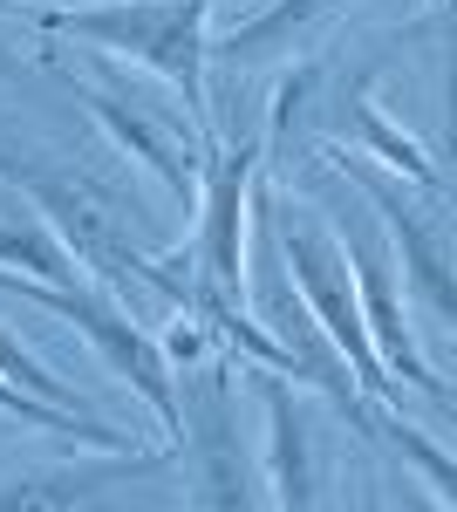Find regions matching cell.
Masks as SVG:
<instances>
[{"mask_svg": "<svg viewBox=\"0 0 457 512\" xmlns=\"http://www.w3.org/2000/svg\"><path fill=\"white\" fill-rule=\"evenodd\" d=\"M253 7H260V0H253Z\"/></svg>", "mask_w": 457, "mask_h": 512, "instance_id": "ffe728a7", "label": "cell"}, {"mask_svg": "<svg viewBox=\"0 0 457 512\" xmlns=\"http://www.w3.org/2000/svg\"><path fill=\"white\" fill-rule=\"evenodd\" d=\"M260 383V410H267V499L273 512H314L321 499V465H314V437H307V410L294 396V376L280 369H253Z\"/></svg>", "mask_w": 457, "mask_h": 512, "instance_id": "ba28073f", "label": "cell"}, {"mask_svg": "<svg viewBox=\"0 0 457 512\" xmlns=\"http://www.w3.org/2000/svg\"><path fill=\"white\" fill-rule=\"evenodd\" d=\"M348 267H355V294H362V321H369V342H376L382 369L396 383H410L417 396H430L437 410L451 403V383L423 362L417 328H410V308H403V287H396V253L382 246L376 233H348Z\"/></svg>", "mask_w": 457, "mask_h": 512, "instance_id": "8992f818", "label": "cell"}, {"mask_svg": "<svg viewBox=\"0 0 457 512\" xmlns=\"http://www.w3.org/2000/svg\"><path fill=\"white\" fill-rule=\"evenodd\" d=\"M0 376H7V383H21L28 396H41V403H62V410H82V396L69 390V383H62V376H55L48 362H35V355H28L21 342H14V335H7V328H0Z\"/></svg>", "mask_w": 457, "mask_h": 512, "instance_id": "9a60e30c", "label": "cell"}, {"mask_svg": "<svg viewBox=\"0 0 457 512\" xmlns=\"http://www.w3.org/2000/svg\"><path fill=\"white\" fill-rule=\"evenodd\" d=\"M0 274H28V280H48V287H82L89 280L82 260L62 246V233L41 219L35 205H7L0 212Z\"/></svg>", "mask_w": 457, "mask_h": 512, "instance_id": "7c38bea8", "label": "cell"}, {"mask_svg": "<svg viewBox=\"0 0 457 512\" xmlns=\"http://www.w3.org/2000/svg\"><path fill=\"white\" fill-rule=\"evenodd\" d=\"M164 458H178V451H110L103 465H76V472H48V478H21V485H0V512H62V506H76V499H96V492L123 485V478L157 472Z\"/></svg>", "mask_w": 457, "mask_h": 512, "instance_id": "8fae6325", "label": "cell"}, {"mask_svg": "<svg viewBox=\"0 0 457 512\" xmlns=\"http://www.w3.org/2000/svg\"><path fill=\"white\" fill-rule=\"evenodd\" d=\"M178 465L191 485V512H267V478L239 444V403H232V355L212 349L185 362L178 376Z\"/></svg>", "mask_w": 457, "mask_h": 512, "instance_id": "5b68a950", "label": "cell"}, {"mask_svg": "<svg viewBox=\"0 0 457 512\" xmlns=\"http://www.w3.org/2000/svg\"><path fill=\"white\" fill-rule=\"evenodd\" d=\"M355 512H382V478H362V499H355Z\"/></svg>", "mask_w": 457, "mask_h": 512, "instance_id": "e0dca14e", "label": "cell"}, {"mask_svg": "<svg viewBox=\"0 0 457 512\" xmlns=\"http://www.w3.org/2000/svg\"><path fill=\"white\" fill-rule=\"evenodd\" d=\"M41 35H76L103 55H123L157 82L185 96V117L198 144L219 130L212 123V0H82V7H35Z\"/></svg>", "mask_w": 457, "mask_h": 512, "instance_id": "7a4b0ae2", "label": "cell"}, {"mask_svg": "<svg viewBox=\"0 0 457 512\" xmlns=\"http://www.w3.org/2000/svg\"><path fill=\"white\" fill-rule=\"evenodd\" d=\"M0 178L62 233V246L82 260V274L96 280V287L144 280V287H157L171 308L191 301V280H178V260L137 239L144 233V212L123 205L116 192H103L96 178L62 171V164H48V158H21V151H7V144H0Z\"/></svg>", "mask_w": 457, "mask_h": 512, "instance_id": "6da1fadb", "label": "cell"}, {"mask_svg": "<svg viewBox=\"0 0 457 512\" xmlns=\"http://www.w3.org/2000/svg\"><path fill=\"white\" fill-rule=\"evenodd\" d=\"M0 410H7V417H21V424H41V431L76 437V444H96V451H137V437H123V431H110V424H96L89 410L41 403V396H28L21 383H7V376H0Z\"/></svg>", "mask_w": 457, "mask_h": 512, "instance_id": "4fadbf2b", "label": "cell"}, {"mask_svg": "<svg viewBox=\"0 0 457 512\" xmlns=\"http://www.w3.org/2000/svg\"><path fill=\"white\" fill-rule=\"evenodd\" d=\"M253 212L267 219L273 253H280L287 280L301 287V301L314 308L321 335H328V342H335V355L348 362V376H355V396H369V403H389V396H396V376L382 369L376 342H369V321H362V294H355V267H348V246L328 233L321 219L294 212L287 198L260 192V185H253Z\"/></svg>", "mask_w": 457, "mask_h": 512, "instance_id": "3957f363", "label": "cell"}, {"mask_svg": "<svg viewBox=\"0 0 457 512\" xmlns=\"http://www.w3.org/2000/svg\"><path fill=\"white\" fill-rule=\"evenodd\" d=\"M342 7L348 0H260L246 21H232L219 55H226L232 69H260V62H280V55H301Z\"/></svg>", "mask_w": 457, "mask_h": 512, "instance_id": "9c48e42d", "label": "cell"}, {"mask_svg": "<svg viewBox=\"0 0 457 512\" xmlns=\"http://www.w3.org/2000/svg\"><path fill=\"white\" fill-rule=\"evenodd\" d=\"M396 41H437V69H444V151L457 158V0H430V14L396 28Z\"/></svg>", "mask_w": 457, "mask_h": 512, "instance_id": "5bb4252c", "label": "cell"}, {"mask_svg": "<svg viewBox=\"0 0 457 512\" xmlns=\"http://www.w3.org/2000/svg\"><path fill=\"white\" fill-rule=\"evenodd\" d=\"M444 417H457V390H451V403H444Z\"/></svg>", "mask_w": 457, "mask_h": 512, "instance_id": "ac0fdd59", "label": "cell"}, {"mask_svg": "<svg viewBox=\"0 0 457 512\" xmlns=\"http://www.w3.org/2000/svg\"><path fill=\"white\" fill-rule=\"evenodd\" d=\"M335 410H342V417H348V424H355L362 437H376V444L389 451V458H396V465H403V472L423 478V485H430V492H437V499L457 512V458H451V451H444V444H437L430 431L403 424V410H389V403H369V396H355V390L335 396Z\"/></svg>", "mask_w": 457, "mask_h": 512, "instance_id": "30bf717a", "label": "cell"}, {"mask_svg": "<svg viewBox=\"0 0 457 512\" xmlns=\"http://www.w3.org/2000/svg\"><path fill=\"white\" fill-rule=\"evenodd\" d=\"M62 82L76 89L82 110L110 130V144L123 151V158L144 164L178 205H198V178H205V151H198V137H178L157 110H144V103L123 96V89H96V82H82V76H62Z\"/></svg>", "mask_w": 457, "mask_h": 512, "instance_id": "52a82bcc", "label": "cell"}, {"mask_svg": "<svg viewBox=\"0 0 457 512\" xmlns=\"http://www.w3.org/2000/svg\"><path fill=\"white\" fill-rule=\"evenodd\" d=\"M7 7H21V0H0V14H7Z\"/></svg>", "mask_w": 457, "mask_h": 512, "instance_id": "d6986e66", "label": "cell"}, {"mask_svg": "<svg viewBox=\"0 0 457 512\" xmlns=\"http://www.w3.org/2000/svg\"><path fill=\"white\" fill-rule=\"evenodd\" d=\"M389 492H396V506H403V512H451L437 492H430V485H423V478H396Z\"/></svg>", "mask_w": 457, "mask_h": 512, "instance_id": "2e32d148", "label": "cell"}, {"mask_svg": "<svg viewBox=\"0 0 457 512\" xmlns=\"http://www.w3.org/2000/svg\"><path fill=\"white\" fill-rule=\"evenodd\" d=\"M0 294L7 301H21V308H41V315L69 321L89 349L103 355V369H110L123 390L144 396V410L157 417V437H164V451L178 444L185 431V410H178V362L164 349V335H151L137 315H123L116 308L110 287H48V280H28V274H0Z\"/></svg>", "mask_w": 457, "mask_h": 512, "instance_id": "277c9868", "label": "cell"}]
</instances>
